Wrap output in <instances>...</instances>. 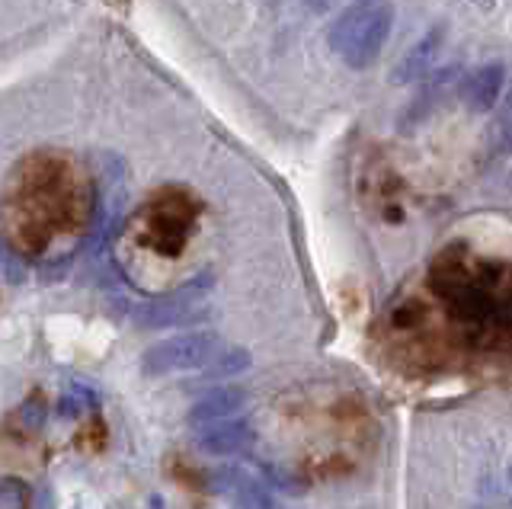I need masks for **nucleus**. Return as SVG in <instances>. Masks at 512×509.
<instances>
[{
  "label": "nucleus",
  "instance_id": "nucleus-1",
  "mask_svg": "<svg viewBox=\"0 0 512 509\" xmlns=\"http://www.w3.org/2000/svg\"><path fill=\"white\" fill-rule=\"evenodd\" d=\"M394 26V7L388 0H359L330 26V49L352 71L372 68Z\"/></svg>",
  "mask_w": 512,
  "mask_h": 509
},
{
  "label": "nucleus",
  "instance_id": "nucleus-2",
  "mask_svg": "<svg viewBox=\"0 0 512 509\" xmlns=\"http://www.w3.org/2000/svg\"><path fill=\"white\" fill-rule=\"evenodd\" d=\"M212 285H215L212 273H199L196 279L183 282L180 289L135 305L132 321L141 330H167V327H180V324L199 321V317H205L202 301H205L208 292H212Z\"/></svg>",
  "mask_w": 512,
  "mask_h": 509
},
{
  "label": "nucleus",
  "instance_id": "nucleus-3",
  "mask_svg": "<svg viewBox=\"0 0 512 509\" xmlns=\"http://www.w3.org/2000/svg\"><path fill=\"white\" fill-rule=\"evenodd\" d=\"M218 349H221V340H218V333H212V330L176 333V337L160 340L151 349H144L141 372L148 378L192 372V369H202V365L212 359Z\"/></svg>",
  "mask_w": 512,
  "mask_h": 509
},
{
  "label": "nucleus",
  "instance_id": "nucleus-4",
  "mask_svg": "<svg viewBox=\"0 0 512 509\" xmlns=\"http://www.w3.org/2000/svg\"><path fill=\"white\" fill-rule=\"evenodd\" d=\"M208 490L224 497L234 509H279L260 477H253L244 468H234V465L215 468L208 474Z\"/></svg>",
  "mask_w": 512,
  "mask_h": 509
},
{
  "label": "nucleus",
  "instance_id": "nucleus-5",
  "mask_svg": "<svg viewBox=\"0 0 512 509\" xmlns=\"http://www.w3.org/2000/svg\"><path fill=\"white\" fill-rule=\"evenodd\" d=\"M256 433L250 420L244 417H228V420H215V423H205L199 426L196 433V449L202 455H212V458H231L247 452L253 445Z\"/></svg>",
  "mask_w": 512,
  "mask_h": 509
},
{
  "label": "nucleus",
  "instance_id": "nucleus-6",
  "mask_svg": "<svg viewBox=\"0 0 512 509\" xmlns=\"http://www.w3.org/2000/svg\"><path fill=\"white\" fill-rule=\"evenodd\" d=\"M442 42H445V23H436L429 29V33L413 45V49L397 61L394 71H391V84L397 87H407V84H416L429 77L436 71V58L442 52Z\"/></svg>",
  "mask_w": 512,
  "mask_h": 509
},
{
  "label": "nucleus",
  "instance_id": "nucleus-7",
  "mask_svg": "<svg viewBox=\"0 0 512 509\" xmlns=\"http://www.w3.org/2000/svg\"><path fill=\"white\" fill-rule=\"evenodd\" d=\"M503 84H506V68L490 61V65L477 68L468 81L461 84V100L471 113H490V109L500 103Z\"/></svg>",
  "mask_w": 512,
  "mask_h": 509
},
{
  "label": "nucleus",
  "instance_id": "nucleus-8",
  "mask_svg": "<svg viewBox=\"0 0 512 509\" xmlns=\"http://www.w3.org/2000/svg\"><path fill=\"white\" fill-rule=\"evenodd\" d=\"M247 404V391L237 388V385H221L205 391L196 404L189 407V423L192 426H205V423H215V420H228L234 413Z\"/></svg>",
  "mask_w": 512,
  "mask_h": 509
},
{
  "label": "nucleus",
  "instance_id": "nucleus-9",
  "mask_svg": "<svg viewBox=\"0 0 512 509\" xmlns=\"http://www.w3.org/2000/svg\"><path fill=\"white\" fill-rule=\"evenodd\" d=\"M461 77V68L452 65V68H442V71H432L429 77H423V90H420V97L413 100V106L407 109V122H404V129L410 132V125L413 122H423L432 109H436L442 100H445V93L452 90V84Z\"/></svg>",
  "mask_w": 512,
  "mask_h": 509
},
{
  "label": "nucleus",
  "instance_id": "nucleus-10",
  "mask_svg": "<svg viewBox=\"0 0 512 509\" xmlns=\"http://www.w3.org/2000/svg\"><path fill=\"white\" fill-rule=\"evenodd\" d=\"M250 362H253L250 353H247V349H240V346L237 349H218V353L202 365L196 385H218V381H228V378H234L240 372H247Z\"/></svg>",
  "mask_w": 512,
  "mask_h": 509
},
{
  "label": "nucleus",
  "instance_id": "nucleus-11",
  "mask_svg": "<svg viewBox=\"0 0 512 509\" xmlns=\"http://www.w3.org/2000/svg\"><path fill=\"white\" fill-rule=\"evenodd\" d=\"M260 474H263V484H266L269 490L292 493V497L304 493V484L298 481V477H295V474H288V471L279 468V465H269V461H260Z\"/></svg>",
  "mask_w": 512,
  "mask_h": 509
},
{
  "label": "nucleus",
  "instance_id": "nucleus-12",
  "mask_svg": "<svg viewBox=\"0 0 512 509\" xmlns=\"http://www.w3.org/2000/svg\"><path fill=\"white\" fill-rule=\"evenodd\" d=\"M93 404H96V394L87 385H80V381H77V385L58 401V413H61V417H77L80 410H87Z\"/></svg>",
  "mask_w": 512,
  "mask_h": 509
},
{
  "label": "nucleus",
  "instance_id": "nucleus-13",
  "mask_svg": "<svg viewBox=\"0 0 512 509\" xmlns=\"http://www.w3.org/2000/svg\"><path fill=\"white\" fill-rule=\"evenodd\" d=\"M29 500L32 493L23 481H16V477L0 481V509H29Z\"/></svg>",
  "mask_w": 512,
  "mask_h": 509
},
{
  "label": "nucleus",
  "instance_id": "nucleus-14",
  "mask_svg": "<svg viewBox=\"0 0 512 509\" xmlns=\"http://www.w3.org/2000/svg\"><path fill=\"white\" fill-rule=\"evenodd\" d=\"M0 273L7 276V282L20 285V282L26 279V266H23V260H20V257H16V253L4 250V263H0Z\"/></svg>",
  "mask_w": 512,
  "mask_h": 509
},
{
  "label": "nucleus",
  "instance_id": "nucleus-15",
  "mask_svg": "<svg viewBox=\"0 0 512 509\" xmlns=\"http://www.w3.org/2000/svg\"><path fill=\"white\" fill-rule=\"evenodd\" d=\"M23 423H26L29 429H39V426L45 423V407H42V401H29V404L23 407Z\"/></svg>",
  "mask_w": 512,
  "mask_h": 509
},
{
  "label": "nucleus",
  "instance_id": "nucleus-16",
  "mask_svg": "<svg viewBox=\"0 0 512 509\" xmlns=\"http://www.w3.org/2000/svg\"><path fill=\"white\" fill-rule=\"evenodd\" d=\"M333 4H336V0H304V7L314 10V13H324V10H330Z\"/></svg>",
  "mask_w": 512,
  "mask_h": 509
},
{
  "label": "nucleus",
  "instance_id": "nucleus-17",
  "mask_svg": "<svg viewBox=\"0 0 512 509\" xmlns=\"http://www.w3.org/2000/svg\"><path fill=\"white\" fill-rule=\"evenodd\" d=\"M503 141H506V145H512V109H509V116L503 119Z\"/></svg>",
  "mask_w": 512,
  "mask_h": 509
},
{
  "label": "nucleus",
  "instance_id": "nucleus-18",
  "mask_svg": "<svg viewBox=\"0 0 512 509\" xmlns=\"http://www.w3.org/2000/svg\"><path fill=\"white\" fill-rule=\"evenodd\" d=\"M148 509H167V503H164V500H160V497H157V493H154V497L148 500Z\"/></svg>",
  "mask_w": 512,
  "mask_h": 509
},
{
  "label": "nucleus",
  "instance_id": "nucleus-19",
  "mask_svg": "<svg viewBox=\"0 0 512 509\" xmlns=\"http://www.w3.org/2000/svg\"><path fill=\"white\" fill-rule=\"evenodd\" d=\"M4 250H7V247H4V241H0V263H4Z\"/></svg>",
  "mask_w": 512,
  "mask_h": 509
},
{
  "label": "nucleus",
  "instance_id": "nucleus-20",
  "mask_svg": "<svg viewBox=\"0 0 512 509\" xmlns=\"http://www.w3.org/2000/svg\"><path fill=\"white\" fill-rule=\"evenodd\" d=\"M471 4H490V0H471Z\"/></svg>",
  "mask_w": 512,
  "mask_h": 509
}]
</instances>
